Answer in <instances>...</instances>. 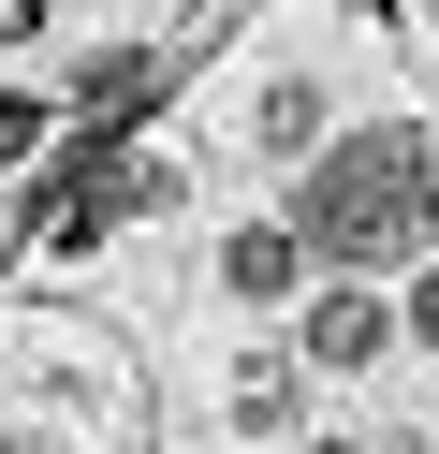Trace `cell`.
<instances>
[{
    "mask_svg": "<svg viewBox=\"0 0 439 454\" xmlns=\"http://www.w3.org/2000/svg\"><path fill=\"white\" fill-rule=\"evenodd\" d=\"M29 30H44V0H0V44H29Z\"/></svg>",
    "mask_w": 439,
    "mask_h": 454,
    "instance_id": "obj_7",
    "label": "cell"
},
{
    "mask_svg": "<svg viewBox=\"0 0 439 454\" xmlns=\"http://www.w3.org/2000/svg\"><path fill=\"white\" fill-rule=\"evenodd\" d=\"M380 352H396V323H380L366 294H322L308 308V366H380Z\"/></svg>",
    "mask_w": 439,
    "mask_h": 454,
    "instance_id": "obj_2",
    "label": "cell"
},
{
    "mask_svg": "<svg viewBox=\"0 0 439 454\" xmlns=\"http://www.w3.org/2000/svg\"><path fill=\"white\" fill-rule=\"evenodd\" d=\"M263 147L308 161V147H322V89H293V74H278V89H263Z\"/></svg>",
    "mask_w": 439,
    "mask_h": 454,
    "instance_id": "obj_5",
    "label": "cell"
},
{
    "mask_svg": "<svg viewBox=\"0 0 439 454\" xmlns=\"http://www.w3.org/2000/svg\"><path fill=\"white\" fill-rule=\"evenodd\" d=\"M0 454H44V440H0Z\"/></svg>",
    "mask_w": 439,
    "mask_h": 454,
    "instance_id": "obj_9",
    "label": "cell"
},
{
    "mask_svg": "<svg viewBox=\"0 0 439 454\" xmlns=\"http://www.w3.org/2000/svg\"><path fill=\"white\" fill-rule=\"evenodd\" d=\"M278 235L308 249V264H396V249H425L439 235V118H380V132L308 147Z\"/></svg>",
    "mask_w": 439,
    "mask_h": 454,
    "instance_id": "obj_1",
    "label": "cell"
},
{
    "mask_svg": "<svg viewBox=\"0 0 439 454\" xmlns=\"http://www.w3.org/2000/svg\"><path fill=\"white\" fill-rule=\"evenodd\" d=\"M29 132H44V103H29V89H0V161H29Z\"/></svg>",
    "mask_w": 439,
    "mask_h": 454,
    "instance_id": "obj_6",
    "label": "cell"
},
{
    "mask_svg": "<svg viewBox=\"0 0 439 454\" xmlns=\"http://www.w3.org/2000/svg\"><path fill=\"white\" fill-rule=\"evenodd\" d=\"M322 454H351V440H322Z\"/></svg>",
    "mask_w": 439,
    "mask_h": 454,
    "instance_id": "obj_10",
    "label": "cell"
},
{
    "mask_svg": "<svg viewBox=\"0 0 439 454\" xmlns=\"http://www.w3.org/2000/svg\"><path fill=\"white\" fill-rule=\"evenodd\" d=\"M293 278H308V249H293L278 220H263V235H234V249H220V294H249V308H278Z\"/></svg>",
    "mask_w": 439,
    "mask_h": 454,
    "instance_id": "obj_3",
    "label": "cell"
},
{
    "mask_svg": "<svg viewBox=\"0 0 439 454\" xmlns=\"http://www.w3.org/2000/svg\"><path fill=\"white\" fill-rule=\"evenodd\" d=\"M410 337H439V264H425V294H410Z\"/></svg>",
    "mask_w": 439,
    "mask_h": 454,
    "instance_id": "obj_8",
    "label": "cell"
},
{
    "mask_svg": "<svg viewBox=\"0 0 439 454\" xmlns=\"http://www.w3.org/2000/svg\"><path fill=\"white\" fill-rule=\"evenodd\" d=\"M146 74H161V59H146V44H117V59H88V74H74V103H88V118L117 132V118L146 103Z\"/></svg>",
    "mask_w": 439,
    "mask_h": 454,
    "instance_id": "obj_4",
    "label": "cell"
}]
</instances>
